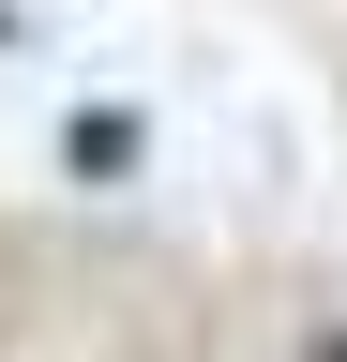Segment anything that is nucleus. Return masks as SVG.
I'll use <instances>...</instances> for the list:
<instances>
[{
  "label": "nucleus",
  "mask_w": 347,
  "mask_h": 362,
  "mask_svg": "<svg viewBox=\"0 0 347 362\" xmlns=\"http://www.w3.org/2000/svg\"><path fill=\"white\" fill-rule=\"evenodd\" d=\"M61 151L91 166V181H121V166H136V121H106V106H76V121H61Z\"/></svg>",
  "instance_id": "f257e3e1"
},
{
  "label": "nucleus",
  "mask_w": 347,
  "mask_h": 362,
  "mask_svg": "<svg viewBox=\"0 0 347 362\" xmlns=\"http://www.w3.org/2000/svg\"><path fill=\"white\" fill-rule=\"evenodd\" d=\"M302 362H347V317H332V332H317V347H302Z\"/></svg>",
  "instance_id": "f03ea898"
},
{
  "label": "nucleus",
  "mask_w": 347,
  "mask_h": 362,
  "mask_svg": "<svg viewBox=\"0 0 347 362\" xmlns=\"http://www.w3.org/2000/svg\"><path fill=\"white\" fill-rule=\"evenodd\" d=\"M0 45H16V16H0Z\"/></svg>",
  "instance_id": "7ed1b4c3"
}]
</instances>
